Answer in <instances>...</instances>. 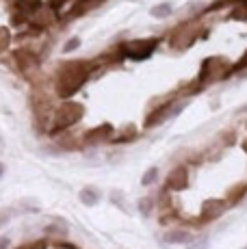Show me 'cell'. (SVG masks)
Instances as JSON below:
<instances>
[{"label":"cell","instance_id":"cell-24","mask_svg":"<svg viewBox=\"0 0 247 249\" xmlns=\"http://www.w3.org/2000/svg\"><path fill=\"white\" fill-rule=\"evenodd\" d=\"M150 13L154 18H169V16H172V4H167V2H165V4H156V7H152Z\"/></svg>","mask_w":247,"mask_h":249},{"label":"cell","instance_id":"cell-31","mask_svg":"<svg viewBox=\"0 0 247 249\" xmlns=\"http://www.w3.org/2000/svg\"><path fill=\"white\" fill-rule=\"evenodd\" d=\"M0 249H11V238H9V236H0Z\"/></svg>","mask_w":247,"mask_h":249},{"label":"cell","instance_id":"cell-12","mask_svg":"<svg viewBox=\"0 0 247 249\" xmlns=\"http://www.w3.org/2000/svg\"><path fill=\"white\" fill-rule=\"evenodd\" d=\"M193 236H195V234L187 228H172L160 236V243H163V245H189V243L193 241Z\"/></svg>","mask_w":247,"mask_h":249},{"label":"cell","instance_id":"cell-17","mask_svg":"<svg viewBox=\"0 0 247 249\" xmlns=\"http://www.w3.org/2000/svg\"><path fill=\"white\" fill-rule=\"evenodd\" d=\"M13 208L20 210V214H37V213H41V204L37 202V199H33V197H22L20 202H16Z\"/></svg>","mask_w":247,"mask_h":249},{"label":"cell","instance_id":"cell-29","mask_svg":"<svg viewBox=\"0 0 247 249\" xmlns=\"http://www.w3.org/2000/svg\"><path fill=\"white\" fill-rule=\"evenodd\" d=\"M245 68H247V50H245V54L241 56V59L230 68V74H234V71H241V70H245Z\"/></svg>","mask_w":247,"mask_h":249},{"label":"cell","instance_id":"cell-33","mask_svg":"<svg viewBox=\"0 0 247 249\" xmlns=\"http://www.w3.org/2000/svg\"><path fill=\"white\" fill-rule=\"evenodd\" d=\"M243 113H247V104H243V107L239 108V115H243Z\"/></svg>","mask_w":247,"mask_h":249},{"label":"cell","instance_id":"cell-28","mask_svg":"<svg viewBox=\"0 0 247 249\" xmlns=\"http://www.w3.org/2000/svg\"><path fill=\"white\" fill-rule=\"evenodd\" d=\"M219 139L223 141V145H232V143L236 141V132L234 130H223L219 135Z\"/></svg>","mask_w":247,"mask_h":249},{"label":"cell","instance_id":"cell-8","mask_svg":"<svg viewBox=\"0 0 247 249\" xmlns=\"http://www.w3.org/2000/svg\"><path fill=\"white\" fill-rule=\"evenodd\" d=\"M195 37H197V24L195 22H184L172 33V46L176 48V50L182 52V50H187V48L193 46Z\"/></svg>","mask_w":247,"mask_h":249},{"label":"cell","instance_id":"cell-22","mask_svg":"<svg viewBox=\"0 0 247 249\" xmlns=\"http://www.w3.org/2000/svg\"><path fill=\"white\" fill-rule=\"evenodd\" d=\"M56 147H59V152H74V150H80V147H83V143L76 141L74 137H61L59 141H56Z\"/></svg>","mask_w":247,"mask_h":249},{"label":"cell","instance_id":"cell-20","mask_svg":"<svg viewBox=\"0 0 247 249\" xmlns=\"http://www.w3.org/2000/svg\"><path fill=\"white\" fill-rule=\"evenodd\" d=\"M137 135H139V130H137L135 126H126V130H122L117 137H113V139H111V143H113V145H124V143L135 141Z\"/></svg>","mask_w":247,"mask_h":249},{"label":"cell","instance_id":"cell-23","mask_svg":"<svg viewBox=\"0 0 247 249\" xmlns=\"http://www.w3.org/2000/svg\"><path fill=\"white\" fill-rule=\"evenodd\" d=\"M160 178V171L159 167H150V169L143 171V176H141V186H154L156 182Z\"/></svg>","mask_w":247,"mask_h":249},{"label":"cell","instance_id":"cell-1","mask_svg":"<svg viewBox=\"0 0 247 249\" xmlns=\"http://www.w3.org/2000/svg\"><path fill=\"white\" fill-rule=\"evenodd\" d=\"M9 16L18 31L28 33V35H37L41 28L59 20L54 9L50 4H44L41 0H11Z\"/></svg>","mask_w":247,"mask_h":249},{"label":"cell","instance_id":"cell-2","mask_svg":"<svg viewBox=\"0 0 247 249\" xmlns=\"http://www.w3.org/2000/svg\"><path fill=\"white\" fill-rule=\"evenodd\" d=\"M100 63H89V61H68L56 71L54 89L61 98H70L89 80V76L98 70Z\"/></svg>","mask_w":247,"mask_h":249},{"label":"cell","instance_id":"cell-5","mask_svg":"<svg viewBox=\"0 0 247 249\" xmlns=\"http://www.w3.org/2000/svg\"><path fill=\"white\" fill-rule=\"evenodd\" d=\"M156 46H159V39H130V41H124L117 48V52H120L122 56H126V59H132V61H141V59H148L152 56V52L156 50Z\"/></svg>","mask_w":247,"mask_h":249},{"label":"cell","instance_id":"cell-19","mask_svg":"<svg viewBox=\"0 0 247 249\" xmlns=\"http://www.w3.org/2000/svg\"><path fill=\"white\" fill-rule=\"evenodd\" d=\"M76 2H78V0H50V7L56 11L59 20H68V13L72 11V7Z\"/></svg>","mask_w":247,"mask_h":249},{"label":"cell","instance_id":"cell-25","mask_svg":"<svg viewBox=\"0 0 247 249\" xmlns=\"http://www.w3.org/2000/svg\"><path fill=\"white\" fill-rule=\"evenodd\" d=\"M16 214L18 213H16V208H13V206H11V208H0V230H2L4 226H9V221H11Z\"/></svg>","mask_w":247,"mask_h":249},{"label":"cell","instance_id":"cell-18","mask_svg":"<svg viewBox=\"0 0 247 249\" xmlns=\"http://www.w3.org/2000/svg\"><path fill=\"white\" fill-rule=\"evenodd\" d=\"M137 210H139L141 217H152V213L156 210V197L152 195H141L137 199Z\"/></svg>","mask_w":247,"mask_h":249},{"label":"cell","instance_id":"cell-34","mask_svg":"<svg viewBox=\"0 0 247 249\" xmlns=\"http://www.w3.org/2000/svg\"><path fill=\"white\" fill-rule=\"evenodd\" d=\"M243 150L247 152V141H243Z\"/></svg>","mask_w":247,"mask_h":249},{"label":"cell","instance_id":"cell-27","mask_svg":"<svg viewBox=\"0 0 247 249\" xmlns=\"http://www.w3.org/2000/svg\"><path fill=\"white\" fill-rule=\"evenodd\" d=\"M9 44H11V35H9V31H7V28H2V26H0V54H2V52L7 50Z\"/></svg>","mask_w":247,"mask_h":249},{"label":"cell","instance_id":"cell-9","mask_svg":"<svg viewBox=\"0 0 247 249\" xmlns=\"http://www.w3.org/2000/svg\"><path fill=\"white\" fill-rule=\"evenodd\" d=\"M113 137H115V128L111 124H102V126H96L85 132L80 143L85 147H98V145H104V143H111Z\"/></svg>","mask_w":247,"mask_h":249},{"label":"cell","instance_id":"cell-7","mask_svg":"<svg viewBox=\"0 0 247 249\" xmlns=\"http://www.w3.org/2000/svg\"><path fill=\"white\" fill-rule=\"evenodd\" d=\"M228 202L221 197H211V199H204L202 206H199V221L202 223H212L217 219H221L223 214L228 213Z\"/></svg>","mask_w":247,"mask_h":249},{"label":"cell","instance_id":"cell-3","mask_svg":"<svg viewBox=\"0 0 247 249\" xmlns=\"http://www.w3.org/2000/svg\"><path fill=\"white\" fill-rule=\"evenodd\" d=\"M85 117V108L78 102H63L50 117V126H48V135L56 137L61 132H68L72 126L80 124V119Z\"/></svg>","mask_w":247,"mask_h":249},{"label":"cell","instance_id":"cell-4","mask_svg":"<svg viewBox=\"0 0 247 249\" xmlns=\"http://www.w3.org/2000/svg\"><path fill=\"white\" fill-rule=\"evenodd\" d=\"M226 76H230L228 63L221 59V56H211V59L202 61V68H199L195 83L199 85V89H204V87H208V85L219 83V80H223Z\"/></svg>","mask_w":247,"mask_h":249},{"label":"cell","instance_id":"cell-6","mask_svg":"<svg viewBox=\"0 0 247 249\" xmlns=\"http://www.w3.org/2000/svg\"><path fill=\"white\" fill-rule=\"evenodd\" d=\"M16 68L20 71L22 76H26V78H31V76H35L37 71L41 68V56L39 52L31 50V48H20V50H16Z\"/></svg>","mask_w":247,"mask_h":249},{"label":"cell","instance_id":"cell-14","mask_svg":"<svg viewBox=\"0 0 247 249\" xmlns=\"http://www.w3.org/2000/svg\"><path fill=\"white\" fill-rule=\"evenodd\" d=\"M78 199L83 206L93 208V206H98L102 202V191L96 189V186H83V189L78 191Z\"/></svg>","mask_w":247,"mask_h":249},{"label":"cell","instance_id":"cell-26","mask_svg":"<svg viewBox=\"0 0 247 249\" xmlns=\"http://www.w3.org/2000/svg\"><path fill=\"white\" fill-rule=\"evenodd\" d=\"M208 247H211L208 236H193V241L189 243L187 249H208Z\"/></svg>","mask_w":247,"mask_h":249},{"label":"cell","instance_id":"cell-15","mask_svg":"<svg viewBox=\"0 0 247 249\" xmlns=\"http://www.w3.org/2000/svg\"><path fill=\"white\" fill-rule=\"evenodd\" d=\"M247 195V182L245 180H241V182H236V184H232L230 189L226 191V202H228V206H236Z\"/></svg>","mask_w":247,"mask_h":249},{"label":"cell","instance_id":"cell-16","mask_svg":"<svg viewBox=\"0 0 247 249\" xmlns=\"http://www.w3.org/2000/svg\"><path fill=\"white\" fill-rule=\"evenodd\" d=\"M108 202L115 206L117 210H122V213L132 214V208H130V204H128L126 193H124V191H120V189H111V191H108Z\"/></svg>","mask_w":247,"mask_h":249},{"label":"cell","instance_id":"cell-21","mask_svg":"<svg viewBox=\"0 0 247 249\" xmlns=\"http://www.w3.org/2000/svg\"><path fill=\"white\" fill-rule=\"evenodd\" d=\"M230 18L232 20H239V22L247 20V0H234V2H232Z\"/></svg>","mask_w":247,"mask_h":249},{"label":"cell","instance_id":"cell-32","mask_svg":"<svg viewBox=\"0 0 247 249\" xmlns=\"http://www.w3.org/2000/svg\"><path fill=\"white\" fill-rule=\"evenodd\" d=\"M4 171H7V167H4V162H0V178L4 176Z\"/></svg>","mask_w":247,"mask_h":249},{"label":"cell","instance_id":"cell-11","mask_svg":"<svg viewBox=\"0 0 247 249\" xmlns=\"http://www.w3.org/2000/svg\"><path fill=\"white\" fill-rule=\"evenodd\" d=\"M172 107H174V100H167V102L154 107L148 115H145L143 126L145 128H156V126H160V124H165L169 119V115H172Z\"/></svg>","mask_w":247,"mask_h":249},{"label":"cell","instance_id":"cell-10","mask_svg":"<svg viewBox=\"0 0 247 249\" xmlns=\"http://www.w3.org/2000/svg\"><path fill=\"white\" fill-rule=\"evenodd\" d=\"M189 184H191V178H189L187 165L174 167V169L167 174V178H165V189L172 191V193H180V191H184Z\"/></svg>","mask_w":247,"mask_h":249},{"label":"cell","instance_id":"cell-30","mask_svg":"<svg viewBox=\"0 0 247 249\" xmlns=\"http://www.w3.org/2000/svg\"><path fill=\"white\" fill-rule=\"evenodd\" d=\"M78 48H80V39H76V37H72V39H70L68 44L63 46V52H65V54H70V52L78 50Z\"/></svg>","mask_w":247,"mask_h":249},{"label":"cell","instance_id":"cell-13","mask_svg":"<svg viewBox=\"0 0 247 249\" xmlns=\"http://www.w3.org/2000/svg\"><path fill=\"white\" fill-rule=\"evenodd\" d=\"M44 234H46V238H54V243H61V241L68 238L70 223L65 221V219H61V217H54L50 223H46Z\"/></svg>","mask_w":247,"mask_h":249}]
</instances>
